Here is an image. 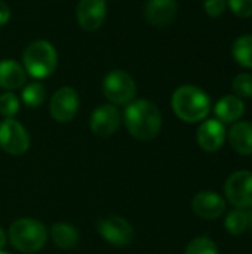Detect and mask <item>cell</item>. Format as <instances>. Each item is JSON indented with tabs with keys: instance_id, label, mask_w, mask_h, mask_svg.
<instances>
[{
	"instance_id": "1",
	"label": "cell",
	"mask_w": 252,
	"mask_h": 254,
	"mask_svg": "<svg viewBox=\"0 0 252 254\" xmlns=\"http://www.w3.org/2000/svg\"><path fill=\"white\" fill-rule=\"evenodd\" d=\"M123 121L131 137L138 141L154 140L163 124L159 107L146 98L131 101L125 109Z\"/></svg>"
},
{
	"instance_id": "2",
	"label": "cell",
	"mask_w": 252,
	"mask_h": 254,
	"mask_svg": "<svg viewBox=\"0 0 252 254\" xmlns=\"http://www.w3.org/2000/svg\"><path fill=\"white\" fill-rule=\"evenodd\" d=\"M171 106L178 119L187 124H198L208 118L211 98L203 89L195 85H183L172 94Z\"/></svg>"
},
{
	"instance_id": "3",
	"label": "cell",
	"mask_w": 252,
	"mask_h": 254,
	"mask_svg": "<svg viewBox=\"0 0 252 254\" xmlns=\"http://www.w3.org/2000/svg\"><path fill=\"white\" fill-rule=\"evenodd\" d=\"M49 231L36 219L22 217L15 220L9 226L7 238L15 250L24 254H34L40 252L48 241Z\"/></svg>"
},
{
	"instance_id": "4",
	"label": "cell",
	"mask_w": 252,
	"mask_h": 254,
	"mask_svg": "<svg viewBox=\"0 0 252 254\" xmlns=\"http://www.w3.org/2000/svg\"><path fill=\"white\" fill-rule=\"evenodd\" d=\"M27 73L34 79H45L50 76L58 64V54L52 43L46 40H36L30 43L22 55Z\"/></svg>"
},
{
	"instance_id": "5",
	"label": "cell",
	"mask_w": 252,
	"mask_h": 254,
	"mask_svg": "<svg viewBox=\"0 0 252 254\" xmlns=\"http://www.w3.org/2000/svg\"><path fill=\"white\" fill-rule=\"evenodd\" d=\"M102 92L113 106H128L135 97L137 86L129 73L113 70L104 77Z\"/></svg>"
},
{
	"instance_id": "6",
	"label": "cell",
	"mask_w": 252,
	"mask_h": 254,
	"mask_svg": "<svg viewBox=\"0 0 252 254\" xmlns=\"http://www.w3.org/2000/svg\"><path fill=\"white\" fill-rule=\"evenodd\" d=\"M224 195L235 208H252V171L239 170L230 174L224 183Z\"/></svg>"
},
{
	"instance_id": "7",
	"label": "cell",
	"mask_w": 252,
	"mask_h": 254,
	"mask_svg": "<svg viewBox=\"0 0 252 254\" xmlns=\"http://www.w3.org/2000/svg\"><path fill=\"white\" fill-rule=\"evenodd\" d=\"M97 231L101 238L113 247H126L134 241L132 225L120 216L101 217L97 222Z\"/></svg>"
},
{
	"instance_id": "8",
	"label": "cell",
	"mask_w": 252,
	"mask_h": 254,
	"mask_svg": "<svg viewBox=\"0 0 252 254\" xmlns=\"http://www.w3.org/2000/svg\"><path fill=\"white\" fill-rule=\"evenodd\" d=\"M0 149L12 156H21L30 149L27 129L13 118L0 122Z\"/></svg>"
},
{
	"instance_id": "9",
	"label": "cell",
	"mask_w": 252,
	"mask_h": 254,
	"mask_svg": "<svg viewBox=\"0 0 252 254\" xmlns=\"http://www.w3.org/2000/svg\"><path fill=\"white\" fill-rule=\"evenodd\" d=\"M79 104L80 100L77 91L70 86H62L52 95L49 103V112L56 122L68 124L76 118Z\"/></svg>"
},
{
	"instance_id": "10",
	"label": "cell",
	"mask_w": 252,
	"mask_h": 254,
	"mask_svg": "<svg viewBox=\"0 0 252 254\" xmlns=\"http://www.w3.org/2000/svg\"><path fill=\"white\" fill-rule=\"evenodd\" d=\"M122 124L120 112L113 104H102L97 107L89 119L91 131L102 138H108L117 132Z\"/></svg>"
},
{
	"instance_id": "11",
	"label": "cell",
	"mask_w": 252,
	"mask_h": 254,
	"mask_svg": "<svg viewBox=\"0 0 252 254\" xmlns=\"http://www.w3.org/2000/svg\"><path fill=\"white\" fill-rule=\"evenodd\" d=\"M227 208L226 199L214 190H201L192 199L193 213L203 220H217L220 219Z\"/></svg>"
},
{
	"instance_id": "12",
	"label": "cell",
	"mask_w": 252,
	"mask_h": 254,
	"mask_svg": "<svg viewBox=\"0 0 252 254\" xmlns=\"http://www.w3.org/2000/svg\"><path fill=\"white\" fill-rule=\"evenodd\" d=\"M227 140L224 124L218 119H205L196 131V141L199 147L208 153L218 152Z\"/></svg>"
},
{
	"instance_id": "13",
	"label": "cell",
	"mask_w": 252,
	"mask_h": 254,
	"mask_svg": "<svg viewBox=\"0 0 252 254\" xmlns=\"http://www.w3.org/2000/svg\"><path fill=\"white\" fill-rule=\"evenodd\" d=\"M107 15L105 0H80L76 9L79 25L86 31L98 30Z\"/></svg>"
},
{
	"instance_id": "14",
	"label": "cell",
	"mask_w": 252,
	"mask_h": 254,
	"mask_svg": "<svg viewBox=\"0 0 252 254\" xmlns=\"http://www.w3.org/2000/svg\"><path fill=\"white\" fill-rule=\"evenodd\" d=\"M178 12L175 0H147L144 4V16L154 27H166L174 22Z\"/></svg>"
},
{
	"instance_id": "15",
	"label": "cell",
	"mask_w": 252,
	"mask_h": 254,
	"mask_svg": "<svg viewBox=\"0 0 252 254\" xmlns=\"http://www.w3.org/2000/svg\"><path fill=\"white\" fill-rule=\"evenodd\" d=\"M227 141L230 147L244 156L252 155V122L238 121L227 132Z\"/></svg>"
},
{
	"instance_id": "16",
	"label": "cell",
	"mask_w": 252,
	"mask_h": 254,
	"mask_svg": "<svg viewBox=\"0 0 252 254\" xmlns=\"http://www.w3.org/2000/svg\"><path fill=\"white\" fill-rule=\"evenodd\" d=\"M215 118L221 124H235L241 121V118L245 113V104L241 98L236 95H224L220 98L214 107Z\"/></svg>"
},
{
	"instance_id": "17",
	"label": "cell",
	"mask_w": 252,
	"mask_h": 254,
	"mask_svg": "<svg viewBox=\"0 0 252 254\" xmlns=\"http://www.w3.org/2000/svg\"><path fill=\"white\" fill-rule=\"evenodd\" d=\"M25 85L24 68L12 60L0 61V86L6 91H13Z\"/></svg>"
},
{
	"instance_id": "18",
	"label": "cell",
	"mask_w": 252,
	"mask_h": 254,
	"mask_svg": "<svg viewBox=\"0 0 252 254\" xmlns=\"http://www.w3.org/2000/svg\"><path fill=\"white\" fill-rule=\"evenodd\" d=\"M52 243L61 250H71L79 244L80 235L77 229L68 223H53L49 231Z\"/></svg>"
},
{
	"instance_id": "19",
	"label": "cell",
	"mask_w": 252,
	"mask_h": 254,
	"mask_svg": "<svg viewBox=\"0 0 252 254\" xmlns=\"http://www.w3.org/2000/svg\"><path fill=\"white\" fill-rule=\"evenodd\" d=\"M224 226H226V231L230 235L239 237V235L245 234L250 229V226H251L250 214L245 210L233 208L232 211L227 213L226 220H224Z\"/></svg>"
},
{
	"instance_id": "20",
	"label": "cell",
	"mask_w": 252,
	"mask_h": 254,
	"mask_svg": "<svg viewBox=\"0 0 252 254\" xmlns=\"http://www.w3.org/2000/svg\"><path fill=\"white\" fill-rule=\"evenodd\" d=\"M232 54L242 67L252 68V34L238 37L232 46Z\"/></svg>"
},
{
	"instance_id": "21",
	"label": "cell",
	"mask_w": 252,
	"mask_h": 254,
	"mask_svg": "<svg viewBox=\"0 0 252 254\" xmlns=\"http://www.w3.org/2000/svg\"><path fill=\"white\" fill-rule=\"evenodd\" d=\"M21 98H22V103L27 106V107H31V109H36V107H40L45 100H46V89L42 83L39 82H33V83H28L25 85V88L22 89L21 92Z\"/></svg>"
},
{
	"instance_id": "22",
	"label": "cell",
	"mask_w": 252,
	"mask_h": 254,
	"mask_svg": "<svg viewBox=\"0 0 252 254\" xmlns=\"http://www.w3.org/2000/svg\"><path fill=\"white\" fill-rule=\"evenodd\" d=\"M184 254H220V252L209 237H196L187 244Z\"/></svg>"
},
{
	"instance_id": "23",
	"label": "cell",
	"mask_w": 252,
	"mask_h": 254,
	"mask_svg": "<svg viewBox=\"0 0 252 254\" xmlns=\"http://www.w3.org/2000/svg\"><path fill=\"white\" fill-rule=\"evenodd\" d=\"M232 91L233 95L238 98H252V74L250 73H241L238 74L232 82Z\"/></svg>"
},
{
	"instance_id": "24",
	"label": "cell",
	"mask_w": 252,
	"mask_h": 254,
	"mask_svg": "<svg viewBox=\"0 0 252 254\" xmlns=\"http://www.w3.org/2000/svg\"><path fill=\"white\" fill-rule=\"evenodd\" d=\"M19 112V100L18 97L7 91L0 95V115L4 119H12Z\"/></svg>"
},
{
	"instance_id": "25",
	"label": "cell",
	"mask_w": 252,
	"mask_h": 254,
	"mask_svg": "<svg viewBox=\"0 0 252 254\" xmlns=\"http://www.w3.org/2000/svg\"><path fill=\"white\" fill-rule=\"evenodd\" d=\"M227 6L239 18L252 16V0H227Z\"/></svg>"
},
{
	"instance_id": "26",
	"label": "cell",
	"mask_w": 252,
	"mask_h": 254,
	"mask_svg": "<svg viewBox=\"0 0 252 254\" xmlns=\"http://www.w3.org/2000/svg\"><path fill=\"white\" fill-rule=\"evenodd\" d=\"M203 7L209 16L217 18V16H221L224 13V10L227 7V0H205Z\"/></svg>"
},
{
	"instance_id": "27",
	"label": "cell",
	"mask_w": 252,
	"mask_h": 254,
	"mask_svg": "<svg viewBox=\"0 0 252 254\" xmlns=\"http://www.w3.org/2000/svg\"><path fill=\"white\" fill-rule=\"evenodd\" d=\"M9 19H10V9L3 0H0V25L7 24Z\"/></svg>"
},
{
	"instance_id": "28",
	"label": "cell",
	"mask_w": 252,
	"mask_h": 254,
	"mask_svg": "<svg viewBox=\"0 0 252 254\" xmlns=\"http://www.w3.org/2000/svg\"><path fill=\"white\" fill-rule=\"evenodd\" d=\"M6 241H7V235H6L4 229L0 226V250H3V247L6 246Z\"/></svg>"
},
{
	"instance_id": "29",
	"label": "cell",
	"mask_w": 252,
	"mask_h": 254,
	"mask_svg": "<svg viewBox=\"0 0 252 254\" xmlns=\"http://www.w3.org/2000/svg\"><path fill=\"white\" fill-rule=\"evenodd\" d=\"M0 254H10V253H7V252H3V250H0Z\"/></svg>"
}]
</instances>
